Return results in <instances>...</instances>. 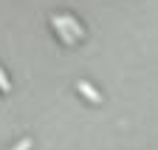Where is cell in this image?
<instances>
[{"instance_id": "6da1fadb", "label": "cell", "mask_w": 158, "mask_h": 150, "mask_svg": "<svg viewBox=\"0 0 158 150\" xmlns=\"http://www.w3.org/2000/svg\"><path fill=\"white\" fill-rule=\"evenodd\" d=\"M76 88L82 91V96H88L90 102H96V105L102 102V93H99V91H93V85H90V82H85V79H79V82H76Z\"/></svg>"}, {"instance_id": "7a4b0ae2", "label": "cell", "mask_w": 158, "mask_h": 150, "mask_svg": "<svg viewBox=\"0 0 158 150\" xmlns=\"http://www.w3.org/2000/svg\"><path fill=\"white\" fill-rule=\"evenodd\" d=\"M51 23H54V28H56V34H59V37H62V40H65L68 45H73V43H76V37H73V34H71V31H68V28L62 26V20H59V14H54V17H51Z\"/></svg>"}, {"instance_id": "3957f363", "label": "cell", "mask_w": 158, "mask_h": 150, "mask_svg": "<svg viewBox=\"0 0 158 150\" xmlns=\"http://www.w3.org/2000/svg\"><path fill=\"white\" fill-rule=\"evenodd\" d=\"M59 20H62V26H65V28H68L73 37H82V34H85V28L79 26V23L73 20V17H68V14H59Z\"/></svg>"}, {"instance_id": "277c9868", "label": "cell", "mask_w": 158, "mask_h": 150, "mask_svg": "<svg viewBox=\"0 0 158 150\" xmlns=\"http://www.w3.org/2000/svg\"><path fill=\"white\" fill-rule=\"evenodd\" d=\"M31 147V139H23V142H20V144H14L11 150H28Z\"/></svg>"}, {"instance_id": "5b68a950", "label": "cell", "mask_w": 158, "mask_h": 150, "mask_svg": "<svg viewBox=\"0 0 158 150\" xmlns=\"http://www.w3.org/2000/svg\"><path fill=\"white\" fill-rule=\"evenodd\" d=\"M11 85H9V79H6V74L3 71H0V91H9Z\"/></svg>"}]
</instances>
